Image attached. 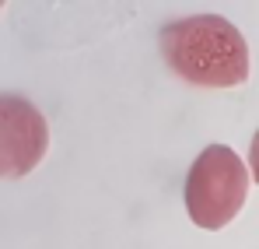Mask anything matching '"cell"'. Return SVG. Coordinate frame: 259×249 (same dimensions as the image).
<instances>
[{"label": "cell", "instance_id": "cell-1", "mask_svg": "<svg viewBox=\"0 0 259 249\" xmlns=\"http://www.w3.org/2000/svg\"><path fill=\"white\" fill-rule=\"evenodd\" d=\"M158 49L168 70L193 88H238L252 74L249 42L221 14H189L161 25Z\"/></svg>", "mask_w": 259, "mask_h": 249}, {"label": "cell", "instance_id": "cell-2", "mask_svg": "<svg viewBox=\"0 0 259 249\" xmlns=\"http://www.w3.org/2000/svg\"><path fill=\"white\" fill-rule=\"evenodd\" d=\"M249 197V168L228 144H207L186 172L182 200L196 228L221 232Z\"/></svg>", "mask_w": 259, "mask_h": 249}, {"label": "cell", "instance_id": "cell-3", "mask_svg": "<svg viewBox=\"0 0 259 249\" xmlns=\"http://www.w3.org/2000/svg\"><path fill=\"white\" fill-rule=\"evenodd\" d=\"M46 155V123L25 98L4 95V175L18 179Z\"/></svg>", "mask_w": 259, "mask_h": 249}, {"label": "cell", "instance_id": "cell-4", "mask_svg": "<svg viewBox=\"0 0 259 249\" xmlns=\"http://www.w3.org/2000/svg\"><path fill=\"white\" fill-rule=\"evenodd\" d=\"M249 168H252V179L259 183V130L252 133V144H249Z\"/></svg>", "mask_w": 259, "mask_h": 249}]
</instances>
